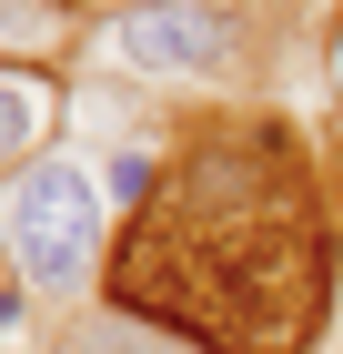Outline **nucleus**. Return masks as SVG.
Wrapping results in <instances>:
<instances>
[{
  "label": "nucleus",
  "instance_id": "1",
  "mask_svg": "<svg viewBox=\"0 0 343 354\" xmlns=\"http://www.w3.org/2000/svg\"><path fill=\"white\" fill-rule=\"evenodd\" d=\"M101 294L192 354H303L343 294V172L283 111H192Z\"/></svg>",
  "mask_w": 343,
  "mask_h": 354
},
{
  "label": "nucleus",
  "instance_id": "2",
  "mask_svg": "<svg viewBox=\"0 0 343 354\" xmlns=\"http://www.w3.org/2000/svg\"><path fill=\"white\" fill-rule=\"evenodd\" d=\"M111 243H121V213L101 192V162L81 142H51L41 162H21L0 183V263L41 314H81L101 304L111 283Z\"/></svg>",
  "mask_w": 343,
  "mask_h": 354
},
{
  "label": "nucleus",
  "instance_id": "3",
  "mask_svg": "<svg viewBox=\"0 0 343 354\" xmlns=\"http://www.w3.org/2000/svg\"><path fill=\"white\" fill-rule=\"evenodd\" d=\"M91 61L152 102H212V91L253 82V21H242V0H141L101 21Z\"/></svg>",
  "mask_w": 343,
  "mask_h": 354
},
{
  "label": "nucleus",
  "instance_id": "4",
  "mask_svg": "<svg viewBox=\"0 0 343 354\" xmlns=\"http://www.w3.org/2000/svg\"><path fill=\"white\" fill-rule=\"evenodd\" d=\"M61 142V71H10L0 61V183Z\"/></svg>",
  "mask_w": 343,
  "mask_h": 354
},
{
  "label": "nucleus",
  "instance_id": "5",
  "mask_svg": "<svg viewBox=\"0 0 343 354\" xmlns=\"http://www.w3.org/2000/svg\"><path fill=\"white\" fill-rule=\"evenodd\" d=\"M81 51V21L61 0H0V61L10 71H71Z\"/></svg>",
  "mask_w": 343,
  "mask_h": 354
},
{
  "label": "nucleus",
  "instance_id": "6",
  "mask_svg": "<svg viewBox=\"0 0 343 354\" xmlns=\"http://www.w3.org/2000/svg\"><path fill=\"white\" fill-rule=\"evenodd\" d=\"M61 354H192L182 334H161V324H141V314H121V304H81L71 314V334H61Z\"/></svg>",
  "mask_w": 343,
  "mask_h": 354
},
{
  "label": "nucleus",
  "instance_id": "7",
  "mask_svg": "<svg viewBox=\"0 0 343 354\" xmlns=\"http://www.w3.org/2000/svg\"><path fill=\"white\" fill-rule=\"evenodd\" d=\"M30 324H41V304H30V294H21V283H0V344H21V334H30Z\"/></svg>",
  "mask_w": 343,
  "mask_h": 354
},
{
  "label": "nucleus",
  "instance_id": "8",
  "mask_svg": "<svg viewBox=\"0 0 343 354\" xmlns=\"http://www.w3.org/2000/svg\"><path fill=\"white\" fill-rule=\"evenodd\" d=\"M61 10H71V21H91V30H101V21H121V10H141V0H61Z\"/></svg>",
  "mask_w": 343,
  "mask_h": 354
},
{
  "label": "nucleus",
  "instance_id": "9",
  "mask_svg": "<svg viewBox=\"0 0 343 354\" xmlns=\"http://www.w3.org/2000/svg\"><path fill=\"white\" fill-rule=\"evenodd\" d=\"M21 354H61V344H21Z\"/></svg>",
  "mask_w": 343,
  "mask_h": 354
},
{
  "label": "nucleus",
  "instance_id": "10",
  "mask_svg": "<svg viewBox=\"0 0 343 354\" xmlns=\"http://www.w3.org/2000/svg\"><path fill=\"white\" fill-rule=\"evenodd\" d=\"M0 283H10V263H0Z\"/></svg>",
  "mask_w": 343,
  "mask_h": 354
},
{
  "label": "nucleus",
  "instance_id": "11",
  "mask_svg": "<svg viewBox=\"0 0 343 354\" xmlns=\"http://www.w3.org/2000/svg\"><path fill=\"white\" fill-rule=\"evenodd\" d=\"M333 172H343V162H333Z\"/></svg>",
  "mask_w": 343,
  "mask_h": 354
}]
</instances>
